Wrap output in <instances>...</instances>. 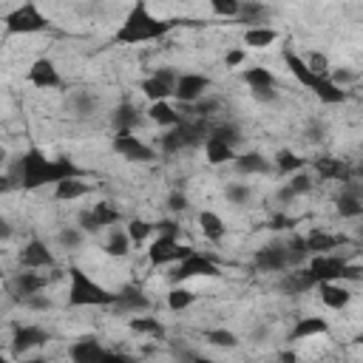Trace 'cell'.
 I'll use <instances>...</instances> for the list:
<instances>
[{"label": "cell", "instance_id": "1", "mask_svg": "<svg viewBox=\"0 0 363 363\" xmlns=\"http://www.w3.org/2000/svg\"><path fill=\"white\" fill-rule=\"evenodd\" d=\"M9 176H11V179L17 182V187H23V190H40V187L57 184V182H62V179H68V176H85V170H82L74 159H68V156L51 159V156H45L40 147L31 145L26 153L17 156L14 170H11Z\"/></svg>", "mask_w": 363, "mask_h": 363}, {"label": "cell", "instance_id": "2", "mask_svg": "<svg viewBox=\"0 0 363 363\" xmlns=\"http://www.w3.org/2000/svg\"><path fill=\"white\" fill-rule=\"evenodd\" d=\"M179 20H162L156 17L145 0H136L130 6V11L125 14L122 26L113 31L111 43L116 45H139V43H150V40H162L167 31L176 28Z\"/></svg>", "mask_w": 363, "mask_h": 363}, {"label": "cell", "instance_id": "3", "mask_svg": "<svg viewBox=\"0 0 363 363\" xmlns=\"http://www.w3.org/2000/svg\"><path fill=\"white\" fill-rule=\"evenodd\" d=\"M281 57H284L289 74H292L303 88H309L320 102H326V105H343V102L349 99V91H346V88L335 85V82L329 79V74H318V71H312V68L303 62V57L295 54L292 48H284Z\"/></svg>", "mask_w": 363, "mask_h": 363}, {"label": "cell", "instance_id": "4", "mask_svg": "<svg viewBox=\"0 0 363 363\" xmlns=\"http://www.w3.org/2000/svg\"><path fill=\"white\" fill-rule=\"evenodd\" d=\"M113 303V292H108L99 281H94L82 267H68V306H108Z\"/></svg>", "mask_w": 363, "mask_h": 363}, {"label": "cell", "instance_id": "5", "mask_svg": "<svg viewBox=\"0 0 363 363\" xmlns=\"http://www.w3.org/2000/svg\"><path fill=\"white\" fill-rule=\"evenodd\" d=\"M207 133H210V125L204 116H193V119L182 116L173 128H167V133L159 136V150L173 156V153H182L187 147H199L207 139Z\"/></svg>", "mask_w": 363, "mask_h": 363}, {"label": "cell", "instance_id": "6", "mask_svg": "<svg viewBox=\"0 0 363 363\" xmlns=\"http://www.w3.org/2000/svg\"><path fill=\"white\" fill-rule=\"evenodd\" d=\"M3 31H6V37L40 34V31H51V20H48V14L40 11V6L34 0H26V3L14 6L11 11H6Z\"/></svg>", "mask_w": 363, "mask_h": 363}, {"label": "cell", "instance_id": "7", "mask_svg": "<svg viewBox=\"0 0 363 363\" xmlns=\"http://www.w3.org/2000/svg\"><path fill=\"white\" fill-rule=\"evenodd\" d=\"M306 269H309V275L318 284L320 281H360V272H363L360 264H352L349 258L335 255V252H315V255H309Z\"/></svg>", "mask_w": 363, "mask_h": 363}, {"label": "cell", "instance_id": "8", "mask_svg": "<svg viewBox=\"0 0 363 363\" xmlns=\"http://www.w3.org/2000/svg\"><path fill=\"white\" fill-rule=\"evenodd\" d=\"M216 275H221L218 264H216L210 255L190 250V252H187L184 258H179L176 267L167 272V281H170V284H184V281H190V278H216Z\"/></svg>", "mask_w": 363, "mask_h": 363}, {"label": "cell", "instance_id": "9", "mask_svg": "<svg viewBox=\"0 0 363 363\" xmlns=\"http://www.w3.org/2000/svg\"><path fill=\"white\" fill-rule=\"evenodd\" d=\"M113 150H116L122 159L139 162V164H147V162L156 159V150H153L150 145H145L133 130H116V136H113Z\"/></svg>", "mask_w": 363, "mask_h": 363}, {"label": "cell", "instance_id": "10", "mask_svg": "<svg viewBox=\"0 0 363 363\" xmlns=\"http://www.w3.org/2000/svg\"><path fill=\"white\" fill-rule=\"evenodd\" d=\"M213 85V79L207 74H196V71H184L176 77V85H173V96L182 102V105H193L196 99H201L207 94V88Z\"/></svg>", "mask_w": 363, "mask_h": 363}, {"label": "cell", "instance_id": "11", "mask_svg": "<svg viewBox=\"0 0 363 363\" xmlns=\"http://www.w3.org/2000/svg\"><path fill=\"white\" fill-rule=\"evenodd\" d=\"M190 250H193V247H182L179 238H173V235H162V233H159V238L150 241V247H147V261H150L153 267L176 264V261L184 258Z\"/></svg>", "mask_w": 363, "mask_h": 363}, {"label": "cell", "instance_id": "12", "mask_svg": "<svg viewBox=\"0 0 363 363\" xmlns=\"http://www.w3.org/2000/svg\"><path fill=\"white\" fill-rule=\"evenodd\" d=\"M48 340H51V335H48L43 326L23 323V326H14V335H11V352L20 357V354H28V352L37 349V346H45Z\"/></svg>", "mask_w": 363, "mask_h": 363}, {"label": "cell", "instance_id": "13", "mask_svg": "<svg viewBox=\"0 0 363 363\" xmlns=\"http://www.w3.org/2000/svg\"><path fill=\"white\" fill-rule=\"evenodd\" d=\"M111 309L119 312V315H139V312L150 309V298L139 286H122L119 292H113Z\"/></svg>", "mask_w": 363, "mask_h": 363}, {"label": "cell", "instance_id": "14", "mask_svg": "<svg viewBox=\"0 0 363 363\" xmlns=\"http://www.w3.org/2000/svg\"><path fill=\"white\" fill-rule=\"evenodd\" d=\"M28 82L40 91H51V88H60L62 85V77H60V68L54 65V60L48 57H37L28 68Z\"/></svg>", "mask_w": 363, "mask_h": 363}, {"label": "cell", "instance_id": "15", "mask_svg": "<svg viewBox=\"0 0 363 363\" xmlns=\"http://www.w3.org/2000/svg\"><path fill=\"white\" fill-rule=\"evenodd\" d=\"M17 261H20V267H23V269H51V267H54V252L48 250V244H45V241L31 238V241L20 250Z\"/></svg>", "mask_w": 363, "mask_h": 363}, {"label": "cell", "instance_id": "16", "mask_svg": "<svg viewBox=\"0 0 363 363\" xmlns=\"http://www.w3.org/2000/svg\"><path fill=\"white\" fill-rule=\"evenodd\" d=\"M252 264H255V269H261V272H284V269H289L286 250H284L281 241H272V244H264L261 250H255Z\"/></svg>", "mask_w": 363, "mask_h": 363}, {"label": "cell", "instance_id": "17", "mask_svg": "<svg viewBox=\"0 0 363 363\" xmlns=\"http://www.w3.org/2000/svg\"><path fill=\"white\" fill-rule=\"evenodd\" d=\"M108 349L99 343V337L96 335H82V337H77L74 343H71V349H68V357L74 360V363H96V360H108Z\"/></svg>", "mask_w": 363, "mask_h": 363}, {"label": "cell", "instance_id": "18", "mask_svg": "<svg viewBox=\"0 0 363 363\" xmlns=\"http://www.w3.org/2000/svg\"><path fill=\"white\" fill-rule=\"evenodd\" d=\"M45 286H48V275H43V272H37V269L17 272V275L9 281V289H11V295H14L17 301H23V298H28V295H34V292H43Z\"/></svg>", "mask_w": 363, "mask_h": 363}, {"label": "cell", "instance_id": "19", "mask_svg": "<svg viewBox=\"0 0 363 363\" xmlns=\"http://www.w3.org/2000/svg\"><path fill=\"white\" fill-rule=\"evenodd\" d=\"M315 173L320 182H349L354 179V170L343 162V159H335V156H318L315 159Z\"/></svg>", "mask_w": 363, "mask_h": 363}, {"label": "cell", "instance_id": "20", "mask_svg": "<svg viewBox=\"0 0 363 363\" xmlns=\"http://www.w3.org/2000/svg\"><path fill=\"white\" fill-rule=\"evenodd\" d=\"M318 286V281L309 275V269L306 267H289V272H284V278L278 281V289L284 292V295H303V292H309V289H315Z\"/></svg>", "mask_w": 363, "mask_h": 363}, {"label": "cell", "instance_id": "21", "mask_svg": "<svg viewBox=\"0 0 363 363\" xmlns=\"http://www.w3.org/2000/svg\"><path fill=\"white\" fill-rule=\"evenodd\" d=\"M269 17H272V9L264 0H241V9H238V14L233 20L247 26V28H252V26H267Z\"/></svg>", "mask_w": 363, "mask_h": 363}, {"label": "cell", "instance_id": "22", "mask_svg": "<svg viewBox=\"0 0 363 363\" xmlns=\"http://www.w3.org/2000/svg\"><path fill=\"white\" fill-rule=\"evenodd\" d=\"M233 167L241 176H264V173L272 170V162L258 150H247V153H235L233 156Z\"/></svg>", "mask_w": 363, "mask_h": 363}, {"label": "cell", "instance_id": "23", "mask_svg": "<svg viewBox=\"0 0 363 363\" xmlns=\"http://www.w3.org/2000/svg\"><path fill=\"white\" fill-rule=\"evenodd\" d=\"M315 289H318L323 306H329V309H346L352 301V289L343 286L340 281H320Z\"/></svg>", "mask_w": 363, "mask_h": 363}, {"label": "cell", "instance_id": "24", "mask_svg": "<svg viewBox=\"0 0 363 363\" xmlns=\"http://www.w3.org/2000/svg\"><path fill=\"white\" fill-rule=\"evenodd\" d=\"M329 332V320L326 318H318V315H306V318H298L295 326L289 329L286 340H306V337H315V335H326Z\"/></svg>", "mask_w": 363, "mask_h": 363}, {"label": "cell", "instance_id": "25", "mask_svg": "<svg viewBox=\"0 0 363 363\" xmlns=\"http://www.w3.org/2000/svg\"><path fill=\"white\" fill-rule=\"evenodd\" d=\"M303 241H306L309 255H315V252H335L340 244H346V235H335V233H326V230L315 227L309 235H303Z\"/></svg>", "mask_w": 363, "mask_h": 363}, {"label": "cell", "instance_id": "26", "mask_svg": "<svg viewBox=\"0 0 363 363\" xmlns=\"http://www.w3.org/2000/svg\"><path fill=\"white\" fill-rule=\"evenodd\" d=\"M82 179H85V176H68V179L57 182V184H54V199H57V201H77V199L88 196V193H91V184L82 182Z\"/></svg>", "mask_w": 363, "mask_h": 363}, {"label": "cell", "instance_id": "27", "mask_svg": "<svg viewBox=\"0 0 363 363\" xmlns=\"http://www.w3.org/2000/svg\"><path fill=\"white\" fill-rule=\"evenodd\" d=\"M201 147H204V159H207L210 164H227V162H233V156H235V147L227 145L224 139L213 136V133H207V139L201 142Z\"/></svg>", "mask_w": 363, "mask_h": 363}, {"label": "cell", "instance_id": "28", "mask_svg": "<svg viewBox=\"0 0 363 363\" xmlns=\"http://www.w3.org/2000/svg\"><path fill=\"white\" fill-rule=\"evenodd\" d=\"M142 122V111L133 105V102H119L111 113V125L116 130H136Z\"/></svg>", "mask_w": 363, "mask_h": 363}, {"label": "cell", "instance_id": "29", "mask_svg": "<svg viewBox=\"0 0 363 363\" xmlns=\"http://www.w3.org/2000/svg\"><path fill=\"white\" fill-rule=\"evenodd\" d=\"M147 119H150L153 125H159V128H173V125L182 119V113H179L167 99H159V102H150Z\"/></svg>", "mask_w": 363, "mask_h": 363}, {"label": "cell", "instance_id": "30", "mask_svg": "<svg viewBox=\"0 0 363 363\" xmlns=\"http://www.w3.org/2000/svg\"><path fill=\"white\" fill-rule=\"evenodd\" d=\"M128 329H130V332H136V335L156 337V340H162V337H164V323H162L159 318H145L142 312L128 318Z\"/></svg>", "mask_w": 363, "mask_h": 363}, {"label": "cell", "instance_id": "31", "mask_svg": "<svg viewBox=\"0 0 363 363\" xmlns=\"http://www.w3.org/2000/svg\"><path fill=\"white\" fill-rule=\"evenodd\" d=\"M275 40H278V31L272 26H252L244 31V45H250V48H267Z\"/></svg>", "mask_w": 363, "mask_h": 363}, {"label": "cell", "instance_id": "32", "mask_svg": "<svg viewBox=\"0 0 363 363\" xmlns=\"http://www.w3.org/2000/svg\"><path fill=\"white\" fill-rule=\"evenodd\" d=\"M241 79L250 85V91H255V88H275V74H272L269 68H264V65H250V68H244Z\"/></svg>", "mask_w": 363, "mask_h": 363}, {"label": "cell", "instance_id": "33", "mask_svg": "<svg viewBox=\"0 0 363 363\" xmlns=\"http://www.w3.org/2000/svg\"><path fill=\"white\" fill-rule=\"evenodd\" d=\"M199 227H201V233H204V238H210V241H221L224 238V221H221V216L218 213H213V210H201L199 213Z\"/></svg>", "mask_w": 363, "mask_h": 363}, {"label": "cell", "instance_id": "34", "mask_svg": "<svg viewBox=\"0 0 363 363\" xmlns=\"http://www.w3.org/2000/svg\"><path fill=\"white\" fill-rule=\"evenodd\" d=\"M130 238H128V233L125 230H119V227H111V235H108V241H105V252L108 255H113V258H125L128 252H130Z\"/></svg>", "mask_w": 363, "mask_h": 363}, {"label": "cell", "instance_id": "35", "mask_svg": "<svg viewBox=\"0 0 363 363\" xmlns=\"http://www.w3.org/2000/svg\"><path fill=\"white\" fill-rule=\"evenodd\" d=\"M272 162H275V167H278L281 176H289V173H295V170H303V164H306V159H301L295 150H286V147H281Z\"/></svg>", "mask_w": 363, "mask_h": 363}, {"label": "cell", "instance_id": "36", "mask_svg": "<svg viewBox=\"0 0 363 363\" xmlns=\"http://www.w3.org/2000/svg\"><path fill=\"white\" fill-rule=\"evenodd\" d=\"M284 250H286V261H289V267H298V264H303L306 258H309V250H306V241H303V235H289L286 241H284Z\"/></svg>", "mask_w": 363, "mask_h": 363}, {"label": "cell", "instance_id": "37", "mask_svg": "<svg viewBox=\"0 0 363 363\" xmlns=\"http://www.w3.org/2000/svg\"><path fill=\"white\" fill-rule=\"evenodd\" d=\"M196 298H199V295H196L193 289H187V286H182V284H173V289L167 292V306H170L173 312H182V309L193 306Z\"/></svg>", "mask_w": 363, "mask_h": 363}, {"label": "cell", "instance_id": "38", "mask_svg": "<svg viewBox=\"0 0 363 363\" xmlns=\"http://www.w3.org/2000/svg\"><path fill=\"white\" fill-rule=\"evenodd\" d=\"M139 91L150 99V102H159V99H167V96H173V88L170 85H164L162 79H156L153 74L147 77V79H142L139 82Z\"/></svg>", "mask_w": 363, "mask_h": 363}, {"label": "cell", "instance_id": "39", "mask_svg": "<svg viewBox=\"0 0 363 363\" xmlns=\"http://www.w3.org/2000/svg\"><path fill=\"white\" fill-rule=\"evenodd\" d=\"M68 102H71V108H74L79 116H94V111H96V105H99V99H96L91 91H85V88H82V91H74Z\"/></svg>", "mask_w": 363, "mask_h": 363}, {"label": "cell", "instance_id": "40", "mask_svg": "<svg viewBox=\"0 0 363 363\" xmlns=\"http://www.w3.org/2000/svg\"><path fill=\"white\" fill-rule=\"evenodd\" d=\"M91 210H94V216H96V221H99V227H102V230H105V227H116V224L122 221L119 207H113L111 201H96Z\"/></svg>", "mask_w": 363, "mask_h": 363}, {"label": "cell", "instance_id": "41", "mask_svg": "<svg viewBox=\"0 0 363 363\" xmlns=\"http://www.w3.org/2000/svg\"><path fill=\"white\" fill-rule=\"evenodd\" d=\"M204 340L210 346H216V349H235L238 346V337L230 329H207L204 332Z\"/></svg>", "mask_w": 363, "mask_h": 363}, {"label": "cell", "instance_id": "42", "mask_svg": "<svg viewBox=\"0 0 363 363\" xmlns=\"http://www.w3.org/2000/svg\"><path fill=\"white\" fill-rule=\"evenodd\" d=\"M224 196H227V201H230V204H235V207H244V204H250V199H252V190H250V184H241V182H230V184L224 187Z\"/></svg>", "mask_w": 363, "mask_h": 363}, {"label": "cell", "instance_id": "43", "mask_svg": "<svg viewBox=\"0 0 363 363\" xmlns=\"http://www.w3.org/2000/svg\"><path fill=\"white\" fill-rule=\"evenodd\" d=\"M286 190H289L295 199H298V196H303V193H309V190H312V176H309V173H303V170H295V173H289Z\"/></svg>", "mask_w": 363, "mask_h": 363}, {"label": "cell", "instance_id": "44", "mask_svg": "<svg viewBox=\"0 0 363 363\" xmlns=\"http://www.w3.org/2000/svg\"><path fill=\"white\" fill-rule=\"evenodd\" d=\"M210 133L213 136H218V139H224L227 145H241V130H238V125H233V122H221V125H213L210 128Z\"/></svg>", "mask_w": 363, "mask_h": 363}, {"label": "cell", "instance_id": "45", "mask_svg": "<svg viewBox=\"0 0 363 363\" xmlns=\"http://www.w3.org/2000/svg\"><path fill=\"white\" fill-rule=\"evenodd\" d=\"M125 233H128V238H130V241H136V244H139V241H145V238L153 233V224H150V221H145V218H130V221H128V227H125Z\"/></svg>", "mask_w": 363, "mask_h": 363}, {"label": "cell", "instance_id": "46", "mask_svg": "<svg viewBox=\"0 0 363 363\" xmlns=\"http://www.w3.org/2000/svg\"><path fill=\"white\" fill-rule=\"evenodd\" d=\"M82 230L79 227H62L60 230V235H57V241H60V247H65V250H77L79 244H82Z\"/></svg>", "mask_w": 363, "mask_h": 363}, {"label": "cell", "instance_id": "47", "mask_svg": "<svg viewBox=\"0 0 363 363\" xmlns=\"http://www.w3.org/2000/svg\"><path fill=\"white\" fill-rule=\"evenodd\" d=\"M210 9L218 14V17H235L238 9H241V0H210Z\"/></svg>", "mask_w": 363, "mask_h": 363}, {"label": "cell", "instance_id": "48", "mask_svg": "<svg viewBox=\"0 0 363 363\" xmlns=\"http://www.w3.org/2000/svg\"><path fill=\"white\" fill-rule=\"evenodd\" d=\"M303 62H306L312 71H318V74H329V68H332L323 51H309V54L303 57Z\"/></svg>", "mask_w": 363, "mask_h": 363}, {"label": "cell", "instance_id": "49", "mask_svg": "<svg viewBox=\"0 0 363 363\" xmlns=\"http://www.w3.org/2000/svg\"><path fill=\"white\" fill-rule=\"evenodd\" d=\"M77 224H79V230H82V233H99V230H102L91 207H88V210H79V216H77Z\"/></svg>", "mask_w": 363, "mask_h": 363}, {"label": "cell", "instance_id": "50", "mask_svg": "<svg viewBox=\"0 0 363 363\" xmlns=\"http://www.w3.org/2000/svg\"><path fill=\"white\" fill-rule=\"evenodd\" d=\"M329 79L335 82V85H340V88H346L349 82H357V71H352V68H335L332 74H329Z\"/></svg>", "mask_w": 363, "mask_h": 363}, {"label": "cell", "instance_id": "51", "mask_svg": "<svg viewBox=\"0 0 363 363\" xmlns=\"http://www.w3.org/2000/svg\"><path fill=\"white\" fill-rule=\"evenodd\" d=\"M20 303H23V306H28V309H37V312H45V309H51V306H54V303H51V298L40 295V292H34V295L23 298Z\"/></svg>", "mask_w": 363, "mask_h": 363}, {"label": "cell", "instance_id": "52", "mask_svg": "<svg viewBox=\"0 0 363 363\" xmlns=\"http://www.w3.org/2000/svg\"><path fill=\"white\" fill-rule=\"evenodd\" d=\"M187 204H190V201H187V196H184L182 190H173V193L167 196V207H170L173 213H184Z\"/></svg>", "mask_w": 363, "mask_h": 363}, {"label": "cell", "instance_id": "53", "mask_svg": "<svg viewBox=\"0 0 363 363\" xmlns=\"http://www.w3.org/2000/svg\"><path fill=\"white\" fill-rule=\"evenodd\" d=\"M153 230H159L162 235H173V238H179V233H182V227H179L173 218H162V221H156Z\"/></svg>", "mask_w": 363, "mask_h": 363}, {"label": "cell", "instance_id": "54", "mask_svg": "<svg viewBox=\"0 0 363 363\" xmlns=\"http://www.w3.org/2000/svg\"><path fill=\"white\" fill-rule=\"evenodd\" d=\"M153 77H156V79H162L164 85H170V88H173V85H176V77H179V74H176L173 68H159V71H153Z\"/></svg>", "mask_w": 363, "mask_h": 363}, {"label": "cell", "instance_id": "55", "mask_svg": "<svg viewBox=\"0 0 363 363\" xmlns=\"http://www.w3.org/2000/svg\"><path fill=\"white\" fill-rule=\"evenodd\" d=\"M252 96H255L258 102H275V99H278V91H275V88H255Z\"/></svg>", "mask_w": 363, "mask_h": 363}, {"label": "cell", "instance_id": "56", "mask_svg": "<svg viewBox=\"0 0 363 363\" xmlns=\"http://www.w3.org/2000/svg\"><path fill=\"white\" fill-rule=\"evenodd\" d=\"M269 227L272 230H289V227H295V218H289V216H272L269 218Z\"/></svg>", "mask_w": 363, "mask_h": 363}, {"label": "cell", "instance_id": "57", "mask_svg": "<svg viewBox=\"0 0 363 363\" xmlns=\"http://www.w3.org/2000/svg\"><path fill=\"white\" fill-rule=\"evenodd\" d=\"M224 62H227V68H233V65H241V62H244V51H241V48H233V51H227Z\"/></svg>", "mask_w": 363, "mask_h": 363}, {"label": "cell", "instance_id": "58", "mask_svg": "<svg viewBox=\"0 0 363 363\" xmlns=\"http://www.w3.org/2000/svg\"><path fill=\"white\" fill-rule=\"evenodd\" d=\"M11 190H17V182H14L9 173H0V196H6V193H11Z\"/></svg>", "mask_w": 363, "mask_h": 363}, {"label": "cell", "instance_id": "59", "mask_svg": "<svg viewBox=\"0 0 363 363\" xmlns=\"http://www.w3.org/2000/svg\"><path fill=\"white\" fill-rule=\"evenodd\" d=\"M306 139H309V142H320V139H323V125H320V122H312L309 130H306Z\"/></svg>", "mask_w": 363, "mask_h": 363}, {"label": "cell", "instance_id": "60", "mask_svg": "<svg viewBox=\"0 0 363 363\" xmlns=\"http://www.w3.org/2000/svg\"><path fill=\"white\" fill-rule=\"evenodd\" d=\"M11 235V227H9V221L0 216V238H9Z\"/></svg>", "mask_w": 363, "mask_h": 363}, {"label": "cell", "instance_id": "61", "mask_svg": "<svg viewBox=\"0 0 363 363\" xmlns=\"http://www.w3.org/2000/svg\"><path fill=\"white\" fill-rule=\"evenodd\" d=\"M281 360H289L292 363V360H298V354L295 352H281Z\"/></svg>", "mask_w": 363, "mask_h": 363}, {"label": "cell", "instance_id": "62", "mask_svg": "<svg viewBox=\"0 0 363 363\" xmlns=\"http://www.w3.org/2000/svg\"><path fill=\"white\" fill-rule=\"evenodd\" d=\"M6 162H9V150H6V147H3V145H0V167H3V164H6Z\"/></svg>", "mask_w": 363, "mask_h": 363}, {"label": "cell", "instance_id": "63", "mask_svg": "<svg viewBox=\"0 0 363 363\" xmlns=\"http://www.w3.org/2000/svg\"><path fill=\"white\" fill-rule=\"evenodd\" d=\"M3 360H6V354H3V352H0V363H3Z\"/></svg>", "mask_w": 363, "mask_h": 363}, {"label": "cell", "instance_id": "64", "mask_svg": "<svg viewBox=\"0 0 363 363\" xmlns=\"http://www.w3.org/2000/svg\"><path fill=\"white\" fill-rule=\"evenodd\" d=\"M0 275H3V269H0Z\"/></svg>", "mask_w": 363, "mask_h": 363}]
</instances>
